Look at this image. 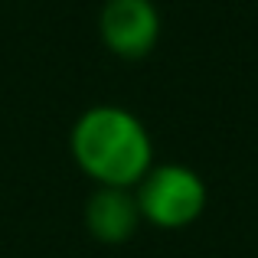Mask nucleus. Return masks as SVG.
<instances>
[{"label":"nucleus","mask_w":258,"mask_h":258,"mask_svg":"<svg viewBox=\"0 0 258 258\" xmlns=\"http://www.w3.org/2000/svg\"><path fill=\"white\" fill-rule=\"evenodd\" d=\"M76 167L98 186L134 189L154 167V141L144 121L121 105H95L69 134Z\"/></svg>","instance_id":"f257e3e1"},{"label":"nucleus","mask_w":258,"mask_h":258,"mask_svg":"<svg viewBox=\"0 0 258 258\" xmlns=\"http://www.w3.org/2000/svg\"><path fill=\"white\" fill-rule=\"evenodd\" d=\"M141 219L157 229H186L206 209V183L186 164H154L134 186Z\"/></svg>","instance_id":"f03ea898"},{"label":"nucleus","mask_w":258,"mask_h":258,"mask_svg":"<svg viewBox=\"0 0 258 258\" xmlns=\"http://www.w3.org/2000/svg\"><path fill=\"white\" fill-rule=\"evenodd\" d=\"M98 36L118 59H144L160 39V10L154 0H105Z\"/></svg>","instance_id":"7ed1b4c3"},{"label":"nucleus","mask_w":258,"mask_h":258,"mask_svg":"<svg viewBox=\"0 0 258 258\" xmlns=\"http://www.w3.org/2000/svg\"><path fill=\"white\" fill-rule=\"evenodd\" d=\"M141 209L134 200V189L118 186H98L85 206V226L105 245H121L127 242L141 226Z\"/></svg>","instance_id":"20e7f679"}]
</instances>
